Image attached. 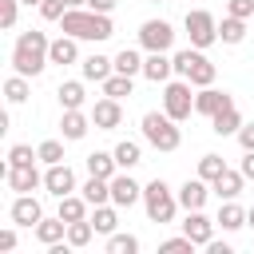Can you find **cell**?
Returning a JSON list of instances; mask_svg holds the SVG:
<instances>
[{
  "label": "cell",
  "instance_id": "41",
  "mask_svg": "<svg viewBox=\"0 0 254 254\" xmlns=\"http://www.w3.org/2000/svg\"><path fill=\"white\" fill-rule=\"evenodd\" d=\"M20 16V0H0V28H16Z\"/></svg>",
  "mask_w": 254,
  "mask_h": 254
},
{
  "label": "cell",
  "instance_id": "14",
  "mask_svg": "<svg viewBox=\"0 0 254 254\" xmlns=\"http://www.w3.org/2000/svg\"><path fill=\"white\" fill-rule=\"evenodd\" d=\"M8 218H12L16 226H36V222L44 218V206H40V198H36V194H16V202H12Z\"/></svg>",
  "mask_w": 254,
  "mask_h": 254
},
{
  "label": "cell",
  "instance_id": "51",
  "mask_svg": "<svg viewBox=\"0 0 254 254\" xmlns=\"http://www.w3.org/2000/svg\"><path fill=\"white\" fill-rule=\"evenodd\" d=\"M246 226H254V206H250V210H246Z\"/></svg>",
  "mask_w": 254,
  "mask_h": 254
},
{
  "label": "cell",
  "instance_id": "1",
  "mask_svg": "<svg viewBox=\"0 0 254 254\" xmlns=\"http://www.w3.org/2000/svg\"><path fill=\"white\" fill-rule=\"evenodd\" d=\"M48 48H52V40H48L40 28L20 32V36H16V44H12V71H20V75L36 79V75L52 64V60H48Z\"/></svg>",
  "mask_w": 254,
  "mask_h": 254
},
{
  "label": "cell",
  "instance_id": "35",
  "mask_svg": "<svg viewBox=\"0 0 254 254\" xmlns=\"http://www.w3.org/2000/svg\"><path fill=\"white\" fill-rule=\"evenodd\" d=\"M115 71H123V75H143V56H139L135 48H123V52L115 56Z\"/></svg>",
  "mask_w": 254,
  "mask_h": 254
},
{
  "label": "cell",
  "instance_id": "29",
  "mask_svg": "<svg viewBox=\"0 0 254 254\" xmlns=\"http://www.w3.org/2000/svg\"><path fill=\"white\" fill-rule=\"evenodd\" d=\"M214 75H218V67L202 56V48H198V56H194V67H190V87H210L214 83Z\"/></svg>",
  "mask_w": 254,
  "mask_h": 254
},
{
  "label": "cell",
  "instance_id": "34",
  "mask_svg": "<svg viewBox=\"0 0 254 254\" xmlns=\"http://www.w3.org/2000/svg\"><path fill=\"white\" fill-rule=\"evenodd\" d=\"M91 238H95V226H91V218L67 222V242H71V250H83V246H87Z\"/></svg>",
  "mask_w": 254,
  "mask_h": 254
},
{
  "label": "cell",
  "instance_id": "26",
  "mask_svg": "<svg viewBox=\"0 0 254 254\" xmlns=\"http://www.w3.org/2000/svg\"><path fill=\"white\" fill-rule=\"evenodd\" d=\"M91 226H95V234H115V226H119V206H115V202L91 206Z\"/></svg>",
  "mask_w": 254,
  "mask_h": 254
},
{
  "label": "cell",
  "instance_id": "54",
  "mask_svg": "<svg viewBox=\"0 0 254 254\" xmlns=\"http://www.w3.org/2000/svg\"><path fill=\"white\" fill-rule=\"evenodd\" d=\"M250 24H254V20H250Z\"/></svg>",
  "mask_w": 254,
  "mask_h": 254
},
{
  "label": "cell",
  "instance_id": "48",
  "mask_svg": "<svg viewBox=\"0 0 254 254\" xmlns=\"http://www.w3.org/2000/svg\"><path fill=\"white\" fill-rule=\"evenodd\" d=\"M0 250H16V230H0Z\"/></svg>",
  "mask_w": 254,
  "mask_h": 254
},
{
  "label": "cell",
  "instance_id": "47",
  "mask_svg": "<svg viewBox=\"0 0 254 254\" xmlns=\"http://www.w3.org/2000/svg\"><path fill=\"white\" fill-rule=\"evenodd\" d=\"M115 4H119V0H87V8H91V12H107V16L115 12Z\"/></svg>",
  "mask_w": 254,
  "mask_h": 254
},
{
  "label": "cell",
  "instance_id": "2",
  "mask_svg": "<svg viewBox=\"0 0 254 254\" xmlns=\"http://www.w3.org/2000/svg\"><path fill=\"white\" fill-rule=\"evenodd\" d=\"M60 32L75 36V40H91V44H103L115 36V24L107 12H91V8H67L60 16Z\"/></svg>",
  "mask_w": 254,
  "mask_h": 254
},
{
  "label": "cell",
  "instance_id": "18",
  "mask_svg": "<svg viewBox=\"0 0 254 254\" xmlns=\"http://www.w3.org/2000/svg\"><path fill=\"white\" fill-rule=\"evenodd\" d=\"M56 99H60V107H64V111H83V103H87L83 79H64V83L56 87Z\"/></svg>",
  "mask_w": 254,
  "mask_h": 254
},
{
  "label": "cell",
  "instance_id": "28",
  "mask_svg": "<svg viewBox=\"0 0 254 254\" xmlns=\"http://www.w3.org/2000/svg\"><path fill=\"white\" fill-rule=\"evenodd\" d=\"M87 206H91V202H87L83 194H64L56 214H60L64 222H79V218H87Z\"/></svg>",
  "mask_w": 254,
  "mask_h": 254
},
{
  "label": "cell",
  "instance_id": "6",
  "mask_svg": "<svg viewBox=\"0 0 254 254\" xmlns=\"http://www.w3.org/2000/svg\"><path fill=\"white\" fill-rule=\"evenodd\" d=\"M183 28H187V36H190V48H210V44H218V20L206 12V8H194V12H187V20H183Z\"/></svg>",
  "mask_w": 254,
  "mask_h": 254
},
{
  "label": "cell",
  "instance_id": "21",
  "mask_svg": "<svg viewBox=\"0 0 254 254\" xmlns=\"http://www.w3.org/2000/svg\"><path fill=\"white\" fill-rule=\"evenodd\" d=\"M87 175H99V179H115L119 175V163H115V151H91L83 159Z\"/></svg>",
  "mask_w": 254,
  "mask_h": 254
},
{
  "label": "cell",
  "instance_id": "50",
  "mask_svg": "<svg viewBox=\"0 0 254 254\" xmlns=\"http://www.w3.org/2000/svg\"><path fill=\"white\" fill-rule=\"evenodd\" d=\"M67 8H87V0H64Z\"/></svg>",
  "mask_w": 254,
  "mask_h": 254
},
{
  "label": "cell",
  "instance_id": "43",
  "mask_svg": "<svg viewBox=\"0 0 254 254\" xmlns=\"http://www.w3.org/2000/svg\"><path fill=\"white\" fill-rule=\"evenodd\" d=\"M64 12H67V4H64V0H44V4H40V16H44V20H56V24H60V16H64Z\"/></svg>",
  "mask_w": 254,
  "mask_h": 254
},
{
  "label": "cell",
  "instance_id": "17",
  "mask_svg": "<svg viewBox=\"0 0 254 254\" xmlns=\"http://www.w3.org/2000/svg\"><path fill=\"white\" fill-rule=\"evenodd\" d=\"M143 75H147L151 83H167V79L175 75V60H171L167 52H147V60H143Z\"/></svg>",
  "mask_w": 254,
  "mask_h": 254
},
{
  "label": "cell",
  "instance_id": "39",
  "mask_svg": "<svg viewBox=\"0 0 254 254\" xmlns=\"http://www.w3.org/2000/svg\"><path fill=\"white\" fill-rule=\"evenodd\" d=\"M36 151H40V163H44V167H52V163H64V143H60V139H44Z\"/></svg>",
  "mask_w": 254,
  "mask_h": 254
},
{
  "label": "cell",
  "instance_id": "27",
  "mask_svg": "<svg viewBox=\"0 0 254 254\" xmlns=\"http://www.w3.org/2000/svg\"><path fill=\"white\" fill-rule=\"evenodd\" d=\"M79 190H83V198H87L91 206H103V202H111V179H99V175H87V183H83Z\"/></svg>",
  "mask_w": 254,
  "mask_h": 254
},
{
  "label": "cell",
  "instance_id": "37",
  "mask_svg": "<svg viewBox=\"0 0 254 254\" xmlns=\"http://www.w3.org/2000/svg\"><path fill=\"white\" fill-rule=\"evenodd\" d=\"M226 171V163H222V155H202L198 159V179H206V183H214L218 175Z\"/></svg>",
  "mask_w": 254,
  "mask_h": 254
},
{
  "label": "cell",
  "instance_id": "33",
  "mask_svg": "<svg viewBox=\"0 0 254 254\" xmlns=\"http://www.w3.org/2000/svg\"><path fill=\"white\" fill-rule=\"evenodd\" d=\"M131 91H135V75L111 71V75L103 79V95H111V99H123V95H131Z\"/></svg>",
  "mask_w": 254,
  "mask_h": 254
},
{
  "label": "cell",
  "instance_id": "40",
  "mask_svg": "<svg viewBox=\"0 0 254 254\" xmlns=\"http://www.w3.org/2000/svg\"><path fill=\"white\" fill-rule=\"evenodd\" d=\"M8 163H12V167H24V163H40V151H32L28 143H12V147H8Z\"/></svg>",
  "mask_w": 254,
  "mask_h": 254
},
{
  "label": "cell",
  "instance_id": "46",
  "mask_svg": "<svg viewBox=\"0 0 254 254\" xmlns=\"http://www.w3.org/2000/svg\"><path fill=\"white\" fill-rule=\"evenodd\" d=\"M238 171L246 175V183H254V151H242V163H238Z\"/></svg>",
  "mask_w": 254,
  "mask_h": 254
},
{
  "label": "cell",
  "instance_id": "38",
  "mask_svg": "<svg viewBox=\"0 0 254 254\" xmlns=\"http://www.w3.org/2000/svg\"><path fill=\"white\" fill-rule=\"evenodd\" d=\"M194 56H198V48H183V52H175V56H171V60H175V75H179V79H190Z\"/></svg>",
  "mask_w": 254,
  "mask_h": 254
},
{
  "label": "cell",
  "instance_id": "8",
  "mask_svg": "<svg viewBox=\"0 0 254 254\" xmlns=\"http://www.w3.org/2000/svg\"><path fill=\"white\" fill-rule=\"evenodd\" d=\"M44 190L52 198H64V194H75V171L67 163H52L44 171Z\"/></svg>",
  "mask_w": 254,
  "mask_h": 254
},
{
  "label": "cell",
  "instance_id": "42",
  "mask_svg": "<svg viewBox=\"0 0 254 254\" xmlns=\"http://www.w3.org/2000/svg\"><path fill=\"white\" fill-rule=\"evenodd\" d=\"M226 16H238V20H254V0H226Z\"/></svg>",
  "mask_w": 254,
  "mask_h": 254
},
{
  "label": "cell",
  "instance_id": "20",
  "mask_svg": "<svg viewBox=\"0 0 254 254\" xmlns=\"http://www.w3.org/2000/svg\"><path fill=\"white\" fill-rule=\"evenodd\" d=\"M91 127H95V123H91V115H83V111H64V119H60V131H64L67 143H79Z\"/></svg>",
  "mask_w": 254,
  "mask_h": 254
},
{
  "label": "cell",
  "instance_id": "10",
  "mask_svg": "<svg viewBox=\"0 0 254 254\" xmlns=\"http://www.w3.org/2000/svg\"><path fill=\"white\" fill-rule=\"evenodd\" d=\"M214 218H206L202 210H187V218H183V234L194 242V246H210V238H214Z\"/></svg>",
  "mask_w": 254,
  "mask_h": 254
},
{
  "label": "cell",
  "instance_id": "30",
  "mask_svg": "<svg viewBox=\"0 0 254 254\" xmlns=\"http://www.w3.org/2000/svg\"><path fill=\"white\" fill-rule=\"evenodd\" d=\"M115 163H119V171H131V167H139V163H143V147H139L135 139H123V143H115Z\"/></svg>",
  "mask_w": 254,
  "mask_h": 254
},
{
  "label": "cell",
  "instance_id": "19",
  "mask_svg": "<svg viewBox=\"0 0 254 254\" xmlns=\"http://www.w3.org/2000/svg\"><path fill=\"white\" fill-rule=\"evenodd\" d=\"M111 71H115V60H107V56H99V52H91V56L79 64V75H83L87 83H103Z\"/></svg>",
  "mask_w": 254,
  "mask_h": 254
},
{
  "label": "cell",
  "instance_id": "49",
  "mask_svg": "<svg viewBox=\"0 0 254 254\" xmlns=\"http://www.w3.org/2000/svg\"><path fill=\"white\" fill-rule=\"evenodd\" d=\"M206 250H210V254H230V246H226V242H214V238H210V246H206Z\"/></svg>",
  "mask_w": 254,
  "mask_h": 254
},
{
  "label": "cell",
  "instance_id": "53",
  "mask_svg": "<svg viewBox=\"0 0 254 254\" xmlns=\"http://www.w3.org/2000/svg\"><path fill=\"white\" fill-rule=\"evenodd\" d=\"M151 4H163V0H151Z\"/></svg>",
  "mask_w": 254,
  "mask_h": 254
},
{
  "label": "cell",
  "instance_id": "5",
  "mask_svg": "<svg viewBox=\"0 0 254 254\" xmlns=\"http://www.w3.org/2000/svg\"><path fill=\"white\" fill-rule=\"evenodd\" d=\"M163 111H167L175 123H183V119H190V115H194L190 79H167V83H163Z\"/></svg>",
  "mask_w": 254,
  "mask_h": 254
},
{
  "label": "cell",
  "instance_id": "45",
  "mask_svg": "<svg viewBox=\"0 0 254 254\" xmlns=\"http://www.w3.org/2000/svg\"><path fill=\"white\" fill-rule=\"evenodd\" d=\"M238 147L242 151H254V123H242L238 127Z\"/></svg>",
  "mask_w": 254,
  "mask_h": 254
},
{
  "label": "cell",
  "instance_id": "24",
  "mask_svg": "<svg viewBox=\"0 0 254 254\" xmlns=\"http://www.w3.org/2000/svg\"><path fill=\"white\" fill-rule=\"evenodd\" d=\"M32 230H36V238H40L44 246H56V242H64V238H67V222H64L60 214H56V218H40Z\"/></svg>",
  "mask_w": 254,
  "mask_h": 254
},
{
  "label": "cell",
  "instance_id": "15",
  "mask_svg": "<svg viewBox=\"0 0 254 254\" xmlns=\"http://www.w3.org/2000/svg\"><path fill=\"white\" fill-rule=\"evenodd\" d=\"M230 103H234V99L210 83V87H198V95H194V115H206V119H210V115H218V111L230 107Z\"/></svg>",
  "mask_w": 254,
  "mask_h": 254
},
{
  "label": "cell",
  "instance_id": "52",
  "mask_svg": "<svg viewBox=\"0 0 254 254\" xmlns=\"http://www.w3.org/2000/svg\"><path fill=\"white\" fill-rule=\"evenodd\" d=\"M20 4H28V8H40V4H44V0H20Z\"/></svg>",
  "mask_w": 254,
  "mask_h": 254
},
{
  "label": "cell",
  "instance_id": "13",
  "mask_svg": "<svg viewBox=\"0 0 254 254\" xmlns=\"http://www.w3.org/2000/svg\"><path fill=\"white\" fill-rule=\"evenodd\" d=\"M210 190H214V187H210L206 179H187L175 194H179V206H183V210H202L206 198H210Z\"/></svg>",
  "mask_w": 254,
  "mask_h": 254
},
{
  "label": "cell",
  "instance_id": "44",
  "mask_svg": "<svg viewBox=\"0 0 254 254\" xmlns=\"http://www.w3.org/2000/svg\"><path fill=\"white\" fill-rule=\"evenodd\" d=\"M159 250H163V254H175V250H194V242H190L187 234H179V238H167Z\"/></svg>",
  "mask_w": 254,
  "mask_h": 254
},
{
  "label": "cell",
  "instance_id": "3",
  "mask_svg": "<svg viewBox=\"0 0 254 254\" xmlns=\"http://www.w3.org/2000/svg\"><path fill=\"white\" fill-rule=\"evenodd\" d=\"M139 127H143V139H147L155 151H163V155L179 151V143H183V131H179V123H175L167 111H147Z\"/></svg>",
  "mask_w": 254,
  "mask_h": 254
},
{
  "label": "cell",
  "instance_id": "12",
  "mask_svg": "<svg viewBox=\"0 0 254 254\" xmlns=\"http://www.w3.org/2000/svg\"><path fill=\"white\" fill-rule=\"evenodd\" d=\"M4 179H8V187H12L16 194H32L36 187H44V175L36 171V163H24V167H12V163H8V175H4Z\"/></svg>",
  "mask_w": 254,
  "mask_h": 254
},
{
  "label": "cell",
  "instance_id": "32",
  "mask_svg": "<svg viewBox=\"0 0 254 254\" xmlns=\"http://www.w3.org/2000/svg\"><path fill=\"white\" fill-rule=\"evenodd\" d=\"M28 95H32V83H28V75L12 71V75L4 79V99H8V103H24Z\"/></svg>",
  "mask_w": 254,
  "mask_h": 254
},
{
  "label": "cell",
  "instance_id": "7",
  "mask_svg": "<svg viewBox=\"0 0 254 254\" xmlns=\"http://www.w3.org/2000/svg\"><path fill=\"white\" fill-rule=\"evenodd\" d=\"M171 44H175V28L167 20H147L139 28V48H147V52H171Z\"/></svg>",
  "mask_w": 254,
  "mask_h": 254
},
{
  "label": "cell",
  "instance_id": "22",
  "mask_svg": "<svg viewBox=\"0 0 254 254\" xmlns=\"http://www.w3.org/2000/svg\"><path fill=\"white\" fill-rule=\"evenodd\" d=\"M210 187H214V194H218V198H238V194H242V187H246V175L226 167V171H222Z\"/></svg>",
  "mask_w": 254,
  "mask_h": 254
},
{
  "label": "cell",
  "instance_id": "25",
  "mask_svg": "<svg viewBox=\"0 0 254 254\" xmlns=\"http://www.w3.org/2000/svg\"><path fill=\"white\" fill-rule=\"evenodd\" d=\"M238 127H242V111L230 103V107H222L218 115H210V131L214 135H238Z\"/></svg>",
  "mask_w": 254,
  "mask_h": 254
},
{
  "label": "cell",
  "instance_id": "11",
  "mask_svg": "<svg viewBox=\"0 0 254 254\" xmlns=\"http://www.w3.org/2000/svg\"><path fill=\"white\" fill-rule=\"evenodd\" d=\"M91 123H95V131H115V127L123 123V107H119V99H111V95L95 99V107H91Z\"/></svg>",
  "mask_w": 254,
  "mask_h": 254
},
{
  "label": "cell",
  "instance_id": "36",
  "mask_svg": "<svg viewBox=\"0 0 254 254\" xmlns=\"http://www.w3.org/2000/svg\"><path fill=\"white\" fill-rule=\"evenodd\" d=\"M107 254H139V238L135 234H107Z\"/></svg>",
  "mask_w": 254,
  "mask_h": 254
},
{
  "label": "cell",
  "instance_id": "4",
  "mask_svg": "<svg viewBox=\"0 0 254 254\" xmlns=\"http://www.w3.org/2000/svg\"><path fill=\"white\" fill-rule=\"evenodd\" d=\"M143 210H147V218L151 222H175V214H179V194L163 183V179H151L147 187H143Z\"/></svg>",
  "mask_w": 254,
  "mask_h": 254
},
{
  "label": "cell",
  "instance_id": "31",
  "mask_svg": "<svg viewBox=\"0 0 254 254\" xmlns=\"http://www.w3.org/2000/svg\"><path fill=\"white\" fill-rule=\"evenodd\" d=\"M246 24H250V20L222 16V24H218V40H222V44H242V40H246Z\"/></svg>",
  "mask_w": 254,
  "mask_h": 254
},
{
  "label": "cell",
  "instance_id": "23",
  "mask_svg": "<svg viewBox=\"0 0 254 254\" xmlns=\"http://www.w3.org/2000/svg\"><path fill=\"white\" fill-rule=\"evenodd\" d=\"M226 234H234V230H242L246 226V210L234 202V198H222V206H218V218H214Z\"/></svg>",
  "mask_w": 254,
  "mask_h": 254
},
{
  "label": "cell",
  "instance_id": "9",
  "mask_svg": "<svg viewBox=\"0 0 254 254\" xmlns=\"http://www.w3.org/2000/svg\"><path fill=\"white\" fill-rule=\"evenodd\" d=\"M111 202H115L119 210H131L135 202H143V187H139L127 171H119V175L111 179Z\"/></svg>",
  "mask_w": 254,
  "mask_h": 254
},
{
  "label": "cell",
  "instance_id": "16",
  "mask_svg": "<svg viewBox=\"0 0 254 254\" xmlns=\"http://www.w3.org/2000/svg\"><path fill=\"white\" fill-rule=\"evenodd\" d=\"M48 60H52V64H60V67L79 64V40H75V36H67V32H60V36L52 40V48H48Z\"/></svg>",
  "mask_w": 254,
  "mask_h": 254
}]
</instances>
